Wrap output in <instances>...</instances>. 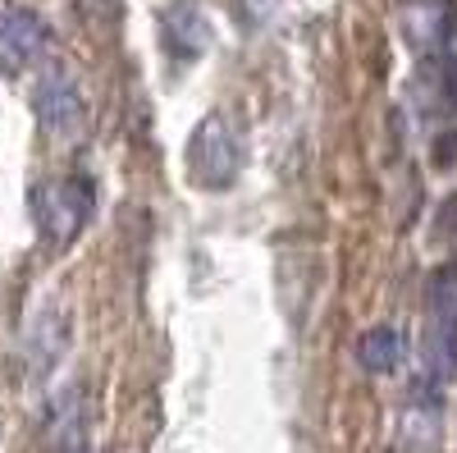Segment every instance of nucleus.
Returning a JSON list of instances; mask_svg holds the SVG:
<instances>
[{"label":"nucleus","instance_id":"nucleus-1","mask_svg":"<svg viewBox=\"0 0 457 453\" xmlns=\"http://www.w3.org/2000/svg\"><path fill=\"white\" fill-rule=\"evenodd\" d=\"M96 211V188L79 174H64V179H42L32 188V220H37V230H42L46 243H73L83 230H87V220Z\"/></svg>","mask_w":457,"mask_h":453},{"label":"nucleus","instance_id":"nucleus-2","mask_svg":"<svg viewBox=\"0 0 457 453\" xmlns=\"http://www.w3.org/2000/svg\"><path fill=\"white\" fill-rule=\"evenodd\" d=\"M238 170H243V147H238L234 129L220 115L202 120L193 129V138H187V174L202 188H211V193H224V188H234Z\"/></svg>","mask_w":457,"mask_h":453},{"label":"nucleus","instance_id":"nucleus-3","mask_svg":"<svg viewBox=\"0 0 457 453\" xmlns=\"http://www.w3.org/2000/svg\"><path fill=\"white\" fill-rule=\"evenodd\" d=\"M51 55V28L23 5L0 10V73H23L37 69Z\"/></svg>","mask_w":457,"mask_h":453},{"label":"nucleus","instance_id":"nucleus-4","mask_svg":"<svg viewBox=\"0 0 457 453\" xmlns=\"http://www.w3.org/2000/svg\"><path fill=\"white\" fill-rule=\"evenodd\" d=\"M32 115H37V124H42L51 138L79 133L83 115H87L79 83H73L64 69H42V79H37V88H32Z\"/></svg>","mask_w":457,"mask_h":453},{"label":"nucleus","instance_id":"nucleus-5","mask_svg":"<svg viewBox=\"0 0 457 453\" xmlns=\"http://www.w3.org/2000/svg\"><path fill=\"white\" fill-rule=\"evenodd\" d=\"M457 32L453 0H411L403 10V37L416 51H444Z\"/></svg>","mask_w":457,"mask_h":453},{"label":"nucleus","instance_id":"nucleus-6","mask_svg":"<svg viewBox=\"0 0 457 453\" xmlns=\"http://www.w3.org/2000/svg\"><path fill=\"white\" fill-rule=\"evenodd\" d=\"M430 362L439 375L457 371V298L444 289V280L435 284V316H430Z\"/></svg>","mask_w":457,"mask_h":453},{"label":"nucleus","instance_id":"nucleus-7","mask_svg":"<svg viewBox=\"0 0 457 453\" xmlns=\"http://www.w3.org/2000/svg\"><path fill=\"white\" fill-rule=\"evenodd\" d=\"M165 46H170L179 60H193V55H202V51L211 46V28H206V19L197 14L193 0H179V5H170V14H165Z\"/></svg>","mask_w":457,"mask_h":453},{"label":"nucleus","instance_id":"nucleus-8","mask_svg":"<svg viewBox=\"0 0 457 453\" xmlns=\"http://www.w3.org/2000/svg\"><path fill=\"white\" fill-rule=\"evenodd\" d=\"M407 357V334L398 325H375L361 334V344H357V362L370 371V375H389L398 371Z\"/></svg>","mask_w":457,"mask_h":453}]
</instances>
